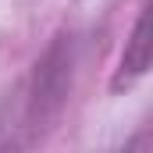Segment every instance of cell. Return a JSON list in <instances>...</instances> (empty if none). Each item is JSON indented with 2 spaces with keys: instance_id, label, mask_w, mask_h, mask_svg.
Returning <instances> with one entry per match:
<instances>
[{
  "instance_id": "7a4b0ae2",
  "label": "cell",
  "mask_w": 153,
  "mask_h": 153,
  "mask_svg": "<svg viewBox=\"0 0 153 153\" xmlns=\"http://www.w3.org/2000/svg\"><path fill=\"white\" fill-rule=\"evenodd\" d=\"M146 68H150V11L143 7V14H139V22H135V32L128 39V50H125V57H121V71H117L114 85H132L135 78L146 75Z\"/></svg>"
},
{
  "instance_id": "6da1fadb",
  "label": "cell",
  "mask_w": 153,
  "mask_h": 153,
  "mask_svg": "<svg viewBox=\"0 0 153 153\" xmlns=\"http://www.w3.org/2000/svg\"><path fill=\"white\" fill-rule=\"evenodd\" d=\"M71 68H75V53L68 39H57L46 57L36 64L32 78L22 85V96H14L11 103V125L7 135H0V146H29L43 139V128H50V121L61 114L68 89H71Z\"/></svg>"
}]
</instances>
